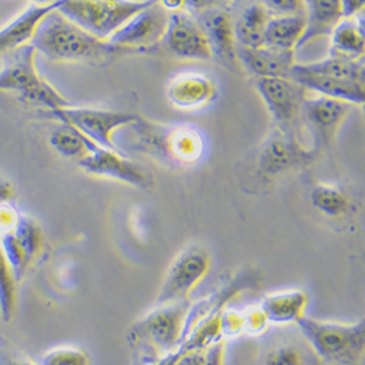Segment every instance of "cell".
<instances>
[{"label":"cell","instance_id":"d6a6232c","mask_svg":"<svg viewBox=\"0 0 365 365\" xmlns=\"http://www.w3.org/2000/svg\"><path fill=\"white\" fill-rule=\"evenodd\" d=\"M225 339H220L202 349L182 355L175 365H224Z\"/></svg>","mask_w":365,"mask_h":365},{"label":"cell","instance_id":"6da1fadb","mask_svg":"<svg viewBox=\"0 0 365 365\" xmlns=\"http://www.w3.org/2000/svg\"><path fill=\"white\" fill-rule=\"evenodd\" d=\"M29 44L51 62L103 65L117 54L108 41L91 36L57 11L43 19Z\"/></svg>","mask_w":365,"mask_h":365},{"label":"cell","instance_id":"603a6c76","mask_svg":"<svg viewBox=\"0 0 365 365\" xmlns=\"http://www.w3.org/2000/svg\"><path fill=\"white\" fill-rule=\"evenodd\" d=\"M269 12L262 4H252L241 11L232 24L234 38L238 47L257 48L264 46V31Z\"/></svg>","mask_w":365,"mask_h":365},{"label":"cell","instance_id":"cb8c5ba5","mask_svg":"<svg viewBox=\"0 0 365 365\" xmlns=\"http://www.w3.org/2000/svg\"><path fill=\"white\" fill-rule=\"evenodd\" d=\"M297 66L301 71L316 76L365 82V69L362 65V58L355 60L339 54H331L330 57L317 60V62L297 63Z\"/></svg>","mask_w":365,"mask_h":365},{"label":"cell","instance_id":"ac0fdd59","mask_svg":"<svg viewBox=\"0 0 365 365\" xmlns=\"http://www.w3.org/2000/svg\"><path fill=\"white\" fill-rule=\"evenodd\" d=\"M202 26L206 33L212 57L228 69L237 68V43L234 38L232 22L227 12L214 9L202 16Z\"/></svg>","mask_w":365,"mask_h":365},{"label":"cell","instance_id":"f35d334b","mask_svg":"<svg viewBox=\"0 0 365 365\" xmlns=\"http://www.w3.org/2000/svg\"><path fill=\"white\" fill-rule=\"evenodd\" d=\"M266 365H301V356L295 348L282 346L267 355Z\"/></svg>","mask_w":365,"mask_h":365},{"label":"cell","instance_id":"5b68a950","mask_svg":"<svg viewBox=\"0 0 365 365\" xmlns=\"http://www.w3.org/2000/svg\"><path fill=\"white\" fill-rule=\"evenodd\" d=\"M48 115L73 126L94 143L113 150H120L114 143V133L121 128L129 126L138 118V114L129 111L73 106L50 111Z\"/></svg>","mask_w":365,"mask_h":365},{"label":"cell","instance_id":"7402d4cb","mask_svg":"<svg viewBox=\"0 0 365 365\" xmlns=\"http://www.w3.org/2000/svg\"><path fill=\"white\" fill-rule=\"evenodd\" d=\"M306 26L307 21L304 12L295 15L272 16L266 25L264 46L294 51L298 47L304 31H306Z\"/></svg>","mask_w":365,"mask_h":365},{"label":"cell","instance_id":"83f0119b","mask_svg":"<svg viewBox=\"0 0 365 365\" xmlns=\"http://www.w3.org/2000/svg\"><path fill=\"white\" fill-rule=\"evenodd\" d=\"M310 200L319 212L330 218L341 217L346 214V210L349 209V199L346 195L336 186L324 185V182H320V185L313 187Z\"/></svg>","mask_w":365,"mask_h":365},{"label":"cell","instance_id":"7c38bea8","mask_svg":"<svg viewBox=\"0 0 365 365\" xmlns=\"http://www.w3.org/2000/svg\"><path fill=\"white\" fill-rule=\"evenodd\" d=\"M163 44L173 56L182 60L209 62L214 58L202 24L185 11L170 14Z\"/></svg>","mask_w":365,"mask_h":365},{"label":"cell","instance_id":"5bb4252c","mask_svg":"<svg viewBox=\"0 0 365 365\" xmlns=\"http://www.w3.org/2000/svg\"><path fill=\"white\" fill-rule=\"evenodd\" d=\"M36 56L37 51L31 44L4 56V65L0 69V93H15L22 97L43 81L36 66Z\"/></svg>","mask_w":365,"mask_h":365},{"label":"cell","instance_id":"277c9868","mask_svg":"<svg viewBox=\"0 0 365 365\" xmlns=\"http://www.w3.org/2000/svg\"><path fill=\"white\" fill-rule=\"evenodd\" d=\"M155 2L157 0H58L54 6L58 14L91 36L107 41L133 15Z\"/></svg>","mask_w":365,"mask_h":365},{"label":"cell","instance_id":"f1b7e54d","mask_svg":"<svg viewBox=\"0 0 365 365\" xmlns=\"http://www.w3.org/2000/svg\"><path fill=\"white\" fill-rule=\"evenodd\" d=\"M12 232L15 234L22 250L25 252L26 259L29 260V263L33 264V262L40 256V253L43 250V245H44L41 227L33 218H29L26 215H21L19 222Z\"/></svg>","mask_w":365,"mask_h":365},{"label":"cell","instance_id":"1f68e13d","mask_svg":"<svg viewBox=\"0 0 365 365\" xmlns=\"http://www.w3.org/2000/svg\"><path fill=\"white\" fill-rule=\"evenodd\" d=\"M0 247H2L4 256L8 260L11 269L14 272V277H15L16 282H19L25 277V273H26L28 267L31 266V263H29V260L26 259V255L22 250L15 234L8 232V234L0 235Z\"/></svg>","mask_w":365,"mask_h":365},{"label":"cell","instance_id":"60d3db41","mask_svg":"<svg viewBox=\"0 0 365 365\" xmlns=\"http://www.w3.org/2000/svg\"><path fill=\"white\" fill-rule=\"evenodd\" d=\"M365 8V0H341L342 18H356Z\"/></svg>","mask_w":365,"mask_h":365},{"label":"cell","instance_id":"9a60e30c","mask_svg":"<svg viewBox=\"0 0 365 365\" xmlns=\"http://www.w3.org/2000/svg\"><path fill=\"white\" fill-rule=\"evenodd\" d=\"M237 60L256 78H289L295 63L294 51L267 46L246 48L237 46Z\"/></svg>","mask_w":365,"mask_h":365},{"label":"cell","instance_id":"ab89813d","mask_svg":"<svg viewBox=\"0 0 365 365\" xmlns=\"http://www.w3.org/2000/svg\"><path fill=\"white\" fill-rule=\"evenodd\" d=\"M225 4V0H182V6L190 11H214Z\"/></svg>","mask_w":365,"mask_h":365},{"label":"cell","instance_id":"e575fe53","mask_svg":"<svg viewBox=\"0 0 365 365\" xmlns=\"http://www.w3.org/2000/svg\"><path fill=\"white\" fill-rule=\"evenodd\" d=\"M220 330L224 339L234 338L238 334L245 333V316L242 310H224L220 313Z\"/></svg>","mask_w":365,"mask_h":365},{"label":"cell","instance_id":"7a4b0ae2","mask_svg":"<svg viewBox=\"0 0 365 365\" xmlns=\"http://www.w3.org/2000/svg\"><path fill=\"white\" fill-rule=\"evenodd\" d=\"M189 301L155 306L129 329V342L138 352V359L150 364L175 351L185 338Z\"/></svg>","mask_w":365,"mask_h":365},{"label":"cell","instance_id":"8d00e7d4","mask_svg":"<svg viewBox=\"0 0 365 365\" xmlns=\"http://www.w3.org/2000/svg\"><path fill=\"white\" fill-rule=\"evenodd\" d=\"M263 8L275 16L295 15L304 12L302 0H262Z\"/></svg>","mask_w":365,"mask_h":365},{"label":"cell","instance_id":"484cf974","mask_svg":"<svg viewBox=\"0 0 365 365\" xmlns=\"http://www.w3.org/2000/svg\"><path fill=\"white\" fill-rule=\"evenodd\" d=\"M126 128L133 133L135 149L165 163V138L168 126L154 123V121L138 115V118Z\"/></svg>","mask_w":365,"mask_h":365},{"label":"cell","instance_id":"4fadbf2b","mask_svg":"<svg viewBox=\"0 0 365 365\" xmlns=\"http://www.w3.org/2000/svg\"><path fill=\"white\" fill-rule=\"evenodd\" d=\"M167 100L182 111H197L209 107L218 97L214 78L202 72H181L173 76L165 88Z\"/></svg>","mask_w":365,"mask_h":365},{"label":"cell","instance_id":"30bf717a","mask_svg":"<svg viewBox=\"0 0 365 365\" xmlns=\"http://www.w3.org/2000/svg\"><path fill=\"white\" fill-rule=\"evenodd\" d=\"M79 167L97 177L111 178L136 189H148L152 185V177L136 163L130 161L121 150L103 148L88 139V154L78 161Z\"/></svg>","mask_w":365,"mask_h":365},{"label":"cell","instance_id":"4316f807","mask_svg":"<svg viewBox=\"0 0 365 365\" xmlns=\"http://www.w3.org/2000/svg\"><path fill=\"white\" fill-rule=\"evenodd\" d=\"M48 142L57 154L65 158L79 161L88 154V138L63 121L51 132Z\"/></svg>","mask_w":365,"mask_h":365},{"label":"cell","instance_id":"74e56055","mask_svg":"<svg viewBox=\"0 0 365 365\" xmlns=\"http://www.w3.org/2000/svg\"><path fill=\"white\" fill-rule=\"evenodd\" d=\"M22 214L15 207L12 202L0 203V235L12 232L19 222Z\"/></svg>","mask_w":365,"mask_h":365},{"label":"cell","instance_id":"ffe728a7","mask_svg":"<svg viewBox=\"0 0 365 365\" xmlns=\"http://www.w3.org/2000/svg\"><path fill=\"white\" fill-rule=\"evenodd\" d=\"M309 306V297L301 289H287L266 295L260 309L267 317L269 323L273 324H289L298 323L304 316Z\"/></svg>","mask_w":365,"mask_h":365},{"label":"cell","instance_id":"b9f144b4","mask_svg":"<svg viewBox=\"0 0 365 365\" xmlns=\"http://www.w3.org/2000/svg\"><path fill=\"white\" fill-rule=\"evenodd\" d=\"M14 197V187L8 180L0 177V203L2 202H12Z\"/></svg>","mask_w":365,"mask_h":365},{"label":"cell","instance_id":"f6af8a7d","mask_svg":"<svg viewBox=\"0 0 365 365\" xmlns=\"http://www.w3.org/2000/svg\"><path fill=\"white\" fill-rule=\"evenodd\" d=\"M58 0H31V5L36 6H54Z\"/></svg>","mask_w":365,"mask_h":365},{"label":"cell","instance_id":"f546056e","mask_svg":"<svg viewBox=\"0 0 365 365\" xmlns=\"http://www.w3.org/2000/svg\"><path fill=\"white\" fill-rule=\"evenodd\" d=\"M16 279L14 272L4 256L2 247H0V317L5 323H9L16 310Z\"/></svg>","mask_w":365,"mask_h":365},{"label":"cell","instance_id":"8fae6325","mask_svg":"<svg viewBox=\"0 0 365 365\" xmlns=\"http://www.w3.org/2000/svg\"><path fill=\"white\" fill-rule=\"evenodd\" d=\"M317 157L304 148L297 135L287 133L273 126L259 150V170L266 177H275L299 165H306Z\"/></svg>","mask_w":365,"mask_h":365},{"label":"cell","instance_id":"d4e9b609","mask_svg":"<svg viewBox=\"0 0 365 365\" xmlns=\"http://www.w3.org/2000/svg\"><path fill=\"white\" fill-rule=\"evenodd\" d=\"M333 54L359 60L365 51L364 24L356 18H342L330 31Z\"/></svg>","mask_w":365,"mask_h":365},{"label":"cell","instance_id":"d590c367","mask_svg":"<svg viewBox=\"0 0 365 365\" xmlns=\"http://www.w3.org/2000/svg\"><path fill=\"white\" fill-rule=\"evenodd\" d=\"M242 316H245V333L253 334V336L266 331L270 324L260 306L242 310Z\"/></svg>","mask_w":365,"mask_h":365},{"label":"cell","instance_id":"836d02e7","mask_svg":"<svg viewBox=\"0 0 365 365\" xmlns=\"http://www.w3.org/2000/svg\"><path fill=\"white\" fill-rule=\"evenodd\" d=\"M41 365H89V358L82 349L60 346L48 351L43 356Z\"/></svg>","mask_w":365,"mask_h":365},{"label":"cell","instance_id":"8992f818","mask_svg":"<svg viewBox=\"0 0 365 365\" xmlns=\"http://www.w3.org/2000/svg\"><path fill=\"white\" fill-rule=\"evenodd\" d=\"M210 269V256L197 246L181 250L171 262L160 288L155 306L187 301L192 291L202 282Z\"/></svg>","mask_w":365,"mask_h":365},{"label":"cell","instance_id":"44dd1931","mask_svg":"<svg viewBox=\"0 0 365 365\" xmlns=\"http://www.w3.org/2000/svg\"><path fill=\"white\" fill-rule=\"evenodd\" d=\"M307 26L298 47L330 34L333 26L342 19L341 0H302Z\"/></svg>","mask_w":365,"mask_h":365},{"label":"cell","instance_id":"7bdbcfd3","mask_svg":"<svg viewBox=\"0 0 365 365\" xmlns=\"http://www.w3.org/2000/svg\"><path fill=\"white\" fill-rule=\"evenodd\" d=\"M158 4H160L168 14L180 12V11L185 9V6H182V0H158Z\"/></svg>","mask_w":365,"mask_h":365},{"label":"cell","instance_id":"2e32d148","mask_svg":"<svg viewBox=\"0 0 365 365\" xmlns=\"http://www.w3.org/2000/svg\"><path fill=\"white\" fill-rule=\"evenodd\" d=\"M289 79L301 85L306 91H313L322 97L339 100L351 106H362L365 101V82L316 76L301 71L297 63L291 68Z\"/></svg>","mask_w":365,"mask_h":365},{"label":"cell","instance_id":"e0dca14e","mask_svg":"<svg viewBox=\"0 0 365 365\" xmlns=\"http://www.w3.org/2000/svg\"><path fill=\"white\" fill-rule=\"evenodd\" d=\"M206 140L203 132L193 125L168 126L165 138V163L192 167L202 161Z\"/></svg>","mask_w":365,"mask_h":365},{"label":"cell","instance_id":"3957f363","mask_svg":"<svg viewBox=\"0 0 365 365\" xmlns=\"http://www.w3.org/2000/svg\"><path fill=\"white\" fill-rule=\"evenodd\" d=\"M297 326L324 361L336 365H358L365 352V322L338 323L304 316Z\"/></svg>","mask_w":365,"mask_h":365},{"label":"cell","instance_id":"ee69618b","mask_svg":"<svg viewBox=\"0 0 365 365\" xmlns=\"http://www.w3.org/2000/svg\"><path fill=\"white\" fill-rule=\"evenodd\" d=\"M0 365H36L31 361L26 359H15V358H6L4 362H0Z\"/></svg>","mask_w":365,"mask_h":365},{"label":"cell","instance_id":"d6986e66","mask_svg":"<svg viewBox=\"0 0 365 365\" xmlns=\"http://www.w3.org/2000/svg\"><path fill=\"white\" fill-rule=\"evenodd\" d=\"M53 11H56V6L29 5L0 28V57L31 43L43 19Z\"/></svg>","mask_w":365,"mask_h":365},{"label":"cell","instance_id":"ba28073f","mask_svg":"<svg viewBox=\"0 0 365 365\" xmlns=\"http://www.w3.org/2000/svg\"><path fill=\"white\" fill-rule=\"evenodd\" d=\"M352 106L339 100L329 97H313L304 98L299 110V120L307 128L313 145L310 150L316 157L320 152L330 146L333 139L336 138L344 121L351 113Z\"/></svg>","mask_w":365,"mask_h":365},{"label":"cell","instance_id":"52a82bcc","mask_svg":"<svg viewBox=\"0 0 365 365\" xmlns=\"http://www.w3.org/2000/svg\"><path fill=\"white\" fill-rule=\"evenodd\" d=\"M170 14L158 4L149 5L133 15L107 40L117 51H148L163 43Z\"/></svg>","mask_w":365,"mask_h":365},{"label":"cell","instance_id":"bcb514c9","mask_svg":"<svg viewBox=\"0 0 365 365\" xmlns=\"http://www.w3.org/2000/svg\"><path fill=\"white\" fill-rule=\"evenodd\" d=\"M140 364H143L140 359H136V362H135V365H140Z\"/></svg>","mask_w":365,"mask_h":365},{"label":"cell","instance_id":"9c48e42d","mask_svg":"<svg viewBox=\"0 0 365 365\" xmlns=\"http://www.w3.org/2000/svg\"><path fill=\"white\" fill-rule=\"evenodd\" d=\"M255 86L273 120V126L295 135L306 89L289 78H256Z\"/></svg>","mask_w":365,"mask_h":365},{"label":"cell","instance_id":"4dcf8cb0","mask_svg":"<svg viewBox=\"0 0 365 365\" xmlns=\"http://www.w3.org/2000/svg\"><path fill=\"white\" fill-rule=\"evenodd\" d=\"M21 100L25 104H29V106L43 107V108L47 110V113L71 106V103L46 79H43L33 89H29L26 94H24L21 97Z\"/></svg>","mask_w":365,"mask_h":365}]
</instances>
